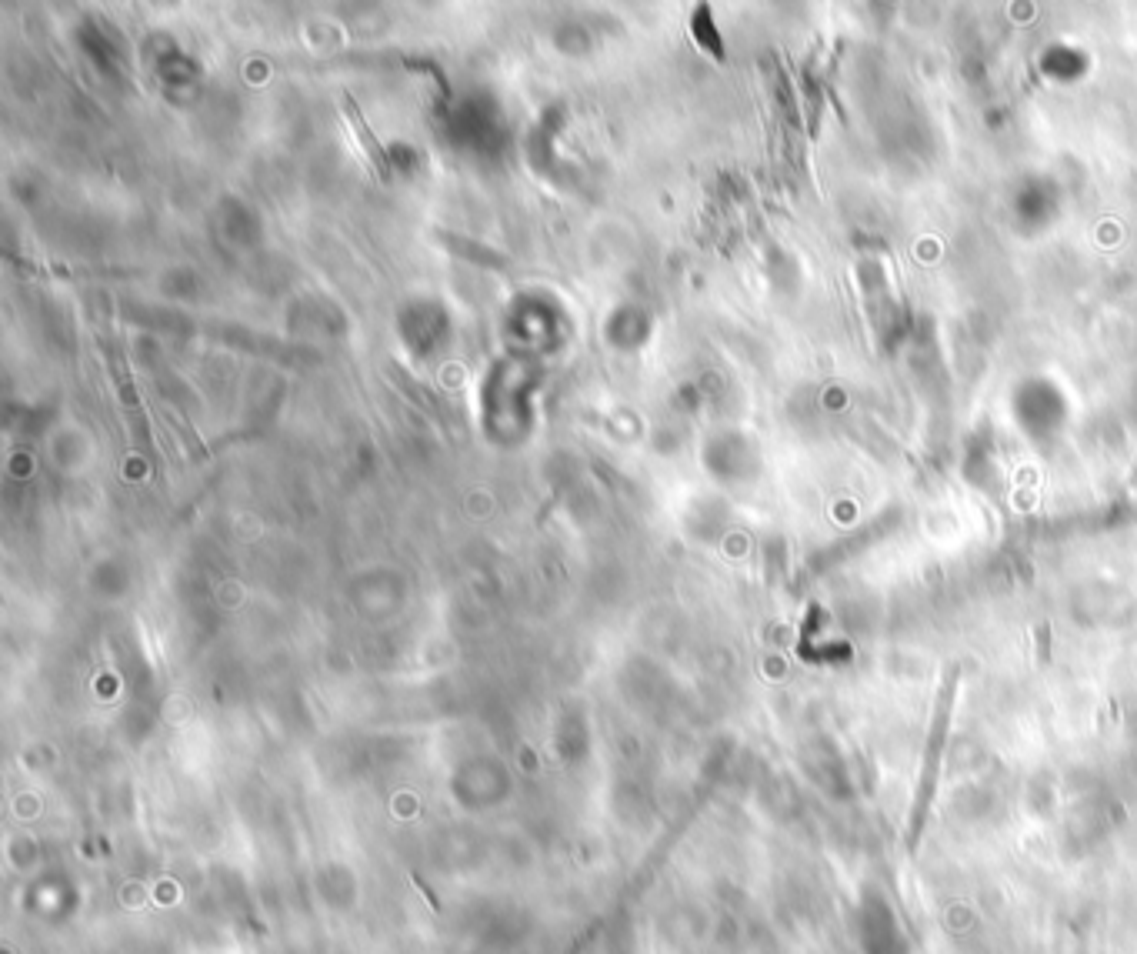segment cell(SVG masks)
I'll list each match as a JSON object with an SVG mask.
<instances>
[{
	"label": "cell",
	"instance_id": "cell-1",
	"mask_svg": "<svg viewBox=\"0 0 1137 954\" xmlns=\"http://www.w3.org/2000/svg\"><path fill=\"white\" fill-rule=\"evenodd\" d=\"M957 684H961V668L951 664V668L944 671L941 688H937V698H934L931 731H927V748H924V761H921V778H917L911 818H907V848L911 851L917 848V841L924 838L927 814H931V801H934V791H937V778H941V761H944V751H947V734H951Z\"/></svg>",
	"mask_w": 1137,
	"mask_h": 954
},
{
	"label": "cell",
	"instance_id": "cell-2",
	"mask_svg": "<svg viewBox=\"0 0 1137 954\" xmlns=\"http://www.w3.org/2000/svg\"><path fill=\"white\" fill-rule=\"evenodd\" d=\"M341 111H344V117H347V124L354 127L357 144H361V151H364V157H367V164L374 167L381 181H391V164H387L384 147H381V141H377V137H374L371 127H367V121L361 117V111H357L354 97H341Z\"/></svg>",
	"mask_w": 1137,
	"mask_h": 954
},
{
	"label": "cell",
	"instance_id": "cell-3",
	"mask_svg": "<svg viewBox=\"0 0 1137 954\" xmlns=\"http://www.w3.org/2000/svg\"><path fill=\"white\" fill-rule=\"evenodd\" d=\"M691 34H694V41L704 47L707 54L714 57V61H727V54H724V41H721V34L714 31V21H711V7L707 4H701L694 11V17H691Z\"/></svg>",
	"mask_w": 1137,
	"mask_h": 954
}]
</instances>
